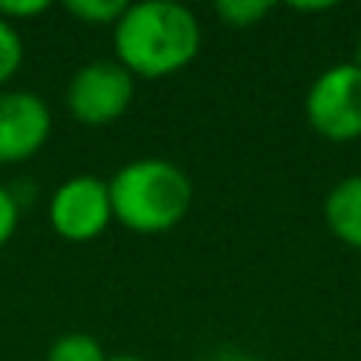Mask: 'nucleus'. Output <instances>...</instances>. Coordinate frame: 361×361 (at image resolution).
<instances>
[{"label":"nucleus","mask_w":361,"mask_h":361,"mask_svg":"<svg viewBox=\"0 0 361 361\" xmlns=\"http://www.w3.org/2000/svg\"><path fill=\"white\" fill-rule=\"evenodd\" d=\"M114 61L133 80H165L190 67L203 44V29L193 10L175 0L127 4L111 29Z\"/></svg>","instance_id":"1"},{"label":"nucleus","mask_w":361,"mask_h":361,"mask_svg":"<svg viewBox=\"0 0 361 361\" xmlns=\"http://www.w3.org/2000/svg\"><path fill=\"white\" fill-rule=\"evenodd\" d=\"M42 13H48V0H0V19L10 25L35 19Z\"/></svg>","instance_id":"12"},{"label":"nucleus","mask_w":361,"mask_h":361,"mask_svg":"<svg viewBox=\"0 0 361 361\" xmlns=\"http://www.w3.org/2000/svg\"><path fill=\"white\" fill-rule=\"evenodd\" d=\"M108 361H143V358H137V355H114V358H108Z\"/></svg>","instance_id":"15"},{"label":"nucleus","mask_w":361,"mask_h":361,"mask_svg":"<svg viewBox=\"0 0 361 361\" xmlns=\"http://www.w3.org/2000/svg\"><path fill=\"white\" fill-rule=\"evenodd\" d=\"M114 222L133 235H165L187 219L193 184L169 159H133L108 180Z\"/></svg>","instance_id":"2"},{"label":"nucleus","mask_w":361,"mask_h":361,"mask_svg":"<svg viewBox=\"0 0 361 361\" xmlns=\"http://www.w3.org/2000/svg\"><path fill=\"white\" fill-rule=\"evenodd\" d=\"M269 13H273V4H263V0H219L216 4L219 23L228 29H250L263 23Z\"/></svg>","instance_id":"10"},{"label":"nucleus","mask_w":361,"mask_h":361,"mask_svg":"<svg viewBox=\"0 0 361 361\" xmlns=\"http://www.w3.org/2000/svg\"><path fill=\"white\" fill-rule=\"evenodd\" d=\"M137 80L118 61L82 63L67 82V111L82 127H108L133 105Z\"/></svg>","instance_id":"4"},{"label":"nucleus","mask_w":361,"mask_h":361,"mask_svg":"<svg viewBox=\"0 0 361 361\" xmlns=\"http://www.w3.org/2000/svg\"><path fill=\"white\" fill-rule=\"evenodd\" d=\"M63 10L82 25H95V29L108 25V29H114L118 19L124 16L127 4L124 0H67Z\"/></svg>","instance_id":"9"},{"label":"nucleus","mask_w":361,"mask_h":361,"mask_svg":"<svg viewBox=\"0 0 361 361\" xmlns=\"http://www.w3.org/2000/svg\"><path fill=\"white\" fill-rule=\"evenodd\" d=\"M48 102L29 89L0 92V165H19L35 159L51 140Z\"/></svg>","instance_id":"6"},{"label":"nucleus","mask_w":361,"mask_h":361,"mask_svg":"<svg viewBox=\"0 0 361 361\" xmlns=\"http://www.w3.org/2000/svg\"><path fill=\"white\" fill-rule=\"evenodd\" d=\"M228 361H263V358H254V355H235V358H228Z\"/></svg>","instance_id":"16"},{"label":"nucleus","mask_w":361,"mask_h":361,"mask_svg":"<svg viewBox=\"0 0 361 361\" xmlns=\"http://www.w3.org/2000/svg\"><path fill=\"white\" fill-rule=\"evenodd\" d=\"M292 10H298V13H326V10H333V4H292Z\"/></svg>","instance_id":"14"},{"label":"nucleus","mask_w":361,"mask_h":361,"mask_svg":"<svg viewBox=\"0 0 361 361\" xmlns=\"http://www.w3.org/2000/svg\"><path fill=\"white\" fill-rule=\"evenodd\" d=\"M19 228V200L10 187L0 184V247L16 235Z\"/></svg>","instance_id":"13"},{"label":"nucleus","mask_w":361,"mask_h":361,"mask_svg":"<svg viewBox=\"0 0 361 361\" xmlns=\"http://www.w3.org/2000/svg\"><path fill=\"white\" fill-rule=\"evenodd\" d=\"M44 361H108L105 349L89 333H63L51 343Z\"/></svg>","instance_id":"8"},{"label":"nucleus","mask_w":361,"mask_h":361,"mask_svg":"<svg viewBox=\"0 0 361 361\" xmlns=\"http://www.w3.org/2000/svg\"><path fill=\"white\" fill-rule=\"evenodd\" d=\"M352 63H358V67H361V38H358V48H355V61H352Z\"/></svg>","instance_id":"17"},{"label":"nucleus","mask_w":361,"mask_h":361,"mask_svg":"<svg viewBox=\"0 0 361 361\" xmlns=\"http://www.w3.org/2000/svg\"><path fill=\"white\" fill-rule=\"evenodd\" d=\"M305 118L317 137L330 143L361 140V67L358 63H333L305 95Z\"/></svg>","instance_id":"3"},{"label":"nucleus","mask_w":361,"mask_h":361,"mask_svg":"<svg viewBox=\"0 0 361 361\" xmlns=\"http://www.w3.org/2000/svg\"><path fill=\"white\" fill-rule=\"evenodd\" d=\"M324 222L339 244L361 250V175H349L330 187L324 200Z\"/></svg>","instance_id":"7"},{"label":"nucleus","mask_w":361,"mask_h":361,"mask_svg":"<svg viewBox=\"0 0 361 361\" xmlns=\"http://www.w3.org/2000/svg\"><path fill=\"white\" fill-rule=\"evenodd\" d=\"M23 61H25L23 35H19L16 25H10V23L0 19V89L19 73Z\"/></svg>","instance_id":"11"},{"label":"nucleus","mask_w":361,"mask_h":361,"mask_svg":"<svg viewBox=\"0 0 361 361\" xmlns=\"http://www.w3.org/2000/svg\"><path fill=\"white\" fill-rule=\"evenodd\" d=\"M48 222L57 238L70 244H89L114 222L108 180L95 175L67 178L48 200Z\"/></svg>","instance_id":"5"}]
</instances>
